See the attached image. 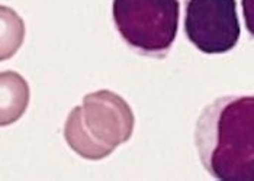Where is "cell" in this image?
<instances>
[{
    "instance_id": "6da1fadb",
    "label": "cell",
    "mask_w": 254,
    "mask_h": 181,
    "mask_svg": "<svg viewBox=\"0 0 254 181\" xmlns=\"http://www.w3.org/2000/svg\"><path fill=\"white\" fill-rule=\"evenodd\" d=\"M195 143L214 179L253 180V96H224L208 104L196 123Z\"/></svg>"
},
{
    "instance_id": "7a4b0ae2",
    "label": "cell",
    "mask_w": 254,
    "mask_h": 181,
    "mask_svg": "<svg viewBox=\"0 0 254 181\" xmlns=\"http://www.w3.org/2000/svg\"><path fill=\"white\" fill-rule=\"evenodd\" d=\"M135 118L129 104L111 90L84 96L67 116L64 138L81 158L99 161L129 141Z\"/></svg>"
},
{
    "instance_id": "3957f363",
    "label": "cell",
    "mask_w": 254,
    "mask_h": 181,
    "mask_svg": "<svg viewBox=\"0 0 254 181\" xmlns=\"http://www.w3.org/2000/svg\"><path fill=\"white\" fill-rule=\"evenodd\" d=\"M112 16L122 41L139 55L166 58L179 29V0H114Z\"/></svg>"
},
{
    "instance_id": "277c9868",
    "label": "cell",
    "mask_w": 254,
    "mask_h": 181,
    "mask_svg": "<svg viewBox=\"0 0 254 181\" xmlns=\"http://www.w3.org/2000/svg\"><path fill=\"white\" fill-rule=\"evenodd\" d=\"M185 32L203 54H225L240 40L235 0H185Z\"/></svg>"
},
{
    "instance_id": "5b68a950",
    "label": "cell",
    "mask_w": 254,
    "mask_h": 181,
    "mask_svg": "<svg viewBox=\"0 0 254 181\" xmlns=\"http://www.w3.org/2000/svg\"><path fill=\"white\" fill-rule=\"evenodd\" d=\"M29 86L19 73H0V126H9L23 116L29 104Z\"/></svg>"
},
{
    "instance_id": "8992f818",
    "label": "cell",
    "mask_w": 254,
    "mask_h": 181,
    "mask_svg": "<svg viewBox=\"0 0 254 181\" xmlns=\"http://www.w3.org/2000/svg\"><path fill=\"white\" fill-rule=\"evenodd\" d=\"M25 40V23L19 15L7 7L0 6V61L12 58Z\"/></svg>"
}]
</instances>
